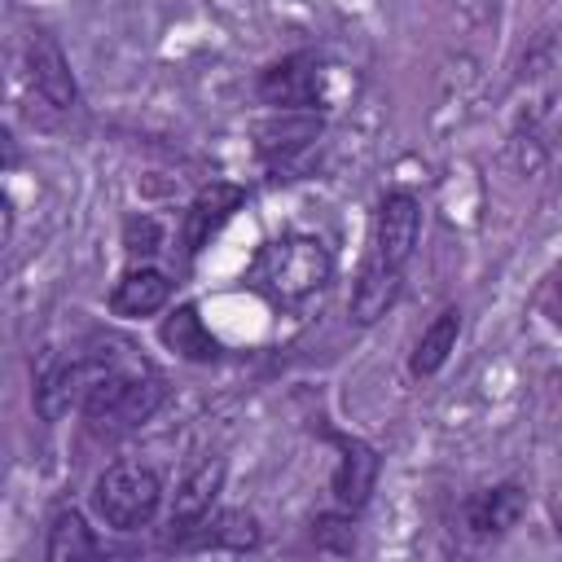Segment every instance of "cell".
I'll use <instances>...</instances> for the list:
<instances>
[{
  "instance_id": "1",
  "label": "cell",
  "mask_w": 562,
  "mask_h": 562,
  "mask_svg": "<svg viewBox=\"0 0 562 562\" xmlns=\"http://www.w3.org/2000/svg\"><path fill=\"white\" fill-rule=\"evenodd\" d=\"M334 277V255L321 237L312 233H285L277 241H268L250 268V281L272 299V303H303L316 290H325Z\"/></svg>"
},
{
  "instance_id": "19",
  "label": "cell",
  "mask_w": 562,
  "mask_h": 562,
  "mask_svg": "<svg viewBox=\"0 0 562 562\" xmlns=\"http://www.w3.org/2000/svg\"><path fill=\"white\" fill-rule=\"evenodd\" d=\"M123 246H127L132 259H149V255L162 246V228H158L149 215H132V220L123 224Z\"/></svg>"
},
{
  "instance_id": "17",
  "label": "cell",
  "mask_w": 562,
  "mask_h": 562,
  "mask_svg": "<svg viewBox=\"0 0 562 562\" xmlns=\"http://www.w3.org/2000/svg\"><path fill=\"white\" fill-rule=\"evenodd\" d=\"M97 553H101V540L92 536V527L83 522V514H75V509L53 514L48 544H44V558L48 562H88Z\"/></svg>"
},
{
  "instance_id": "20",
  "label": "cell",
  "mask_w": 562,
  "mask_h": 562,
  "mask_svg": "<svg viewBox=\"0 0 562 562\" xmlns=\"http://www.w3.org/2000/svg\"><path fill=\"white\" fill-rule=\"evenodd\" d=\"M312 540H316V549H329V553H351L356 549L351 522L347 518H334V514H325V518L312 522Z\"/></svg>"
},
{
  "instance_id": "18",
  "label": "cell",
  "mask_w": 562,
  "mask_h": 562,
  "mask_svg": "<svg viewBox=\"0 0 562 562\" xmlns=\"http://www.w3.org/2000/svg\"><path fill=\"white\" fill-rule=\"evenodd\" d=\"M206 544L215 549H255L259 544V518L246 509H224L206 522Z\"/></svg>"
},
{
  "instance_id": "3",
  "label": "cell",
  "mask_w": 562,
  "mask_h": 562,
  "mask_svg": "<svg viewBox=\"0 0 562 562\" xmlns=\"http://www.w3.org/2000/svg\"><path fill=\"white\" fill-rule=\"evenodd\" d=\"M162 501V479L140 461H119L92 483V509L114 531H140Z\"/></svg>"
},
{
  "instance_id": "6",
  "label": "cell",
  "mask_w": 562,
  "mask_h": 562,
  "mask_svg": "<svg viewBox=\"0 0 562 562\" xmlns=\"http://www.w3.org/2000/svg\"><path fill=\"white\" fill-rule=\"evenodd\" d=\"M259 101L277 105V110H316V97H321V66L312 53H294V57H281L272 61L259 83H255Z\"/></svg>"
},
{
  "instance_id": "12",
  "label": "cell",
  "mask_w": 562,
  "mask_h": 562,
  "mask_svg": "<svg viewBox=\"0 0 562 562\" xmlns=\"http://www.w3.org/2000/svg\"><path fill=\"white\" fill-rule=\"evenodd\" d=\"M171 299V281L167 272L140 263V268H127L110 294V312L123 316V321H140V316H154L158 307H167Z\"/></svg>"
},
{
  "instance_id": "14",
  "label": "cell",
  "mask_w": 562,
  "mask_h": 562,
  "mask_svg": "<svg viewBox=\"0 0 562 562\" xmlns=\"http://www.w3.org/2000/svg\"><path fill=\"white\" fill-rule=\"evenodd\" d=\"M162 342H167L176 356L193 360V364H211V360L220 356V342H215L211 329L202 325L198 303H180V307L162 321Z\"/></svg>"
},
{
  "instance_id": "10",
  "label": "cell",
  "mask_w": 562,
  "mask_h": 562,
  "mask_svg": "<svg viewBox=\"0 0 562 562\" xmlns=\"http://www.w3.org/2000/svg\"><path fill=\"white\" fill-rule=\"evenodd\" d=\"M224 487V461L211 457L202 461L193 474H184V483L176 487V501H171V536H184V531H198L211 522V509H215V496Z\"/></svg>"
},
{
  "instance_id": "13",
  "label": "cell",
  "mask_w": 562,
  "mask_h": 562,
  "mask_svg": "<svg viewBox=\"0 0 562 562\" xmlns=\"http://www.w3.org/2000/svg\"><path fill=\"white\" fill-rule=\"evenodd\" d=\"M522 514H527V492L518 483H501V487H487V492H479V496L465 501V527H470V536H501Z\"/></svg>"
},
{
  "instance_id": "7",
  "label": "cell",
  "mask_w": 562,
  "mask_h": 562,
  "mask_svg": "<svg viewBox=\"0 0 562 562\" xmlns=\"http://www.w3.org/2000/svg\"><path fill=\"white\" fill-rule=\"evenodd\" d=\"M26 75L35 83V92L53 105V110H75L79 105V83L70 75V61L61 53V44L44 31H35L26 40Z\"/></svg>"
},
{
  "instance_id": "21",
  "label": "cell",
  "mask_w": 562,
  "mask_h": 562,
  "mask_svg": "<svg viewBox=\"0 0 562 562\" xmlns=\"http://www.w3.org/2000/svg\"><path fill=\"white\" fill-rule=\"evenodd\" d=\"M558 299H562V285H558Z\"/></svg>"
},
{
  "instance_id": "5",
  "label": "cell",
  "mask_w": 562,
  "mask_h": 562,
  "mask_svg": "<svg viewBox=\"0 0 562 562\" xmlns=\"http://www.w3.org/2000/svg\"><path fill=\"white\" fill-rule=\"evenodd\" d=\"M110 356H70L66 364H57L53 373H44V382L35 386V413L44 422H61L70 408H83L92 382L101 378Z\"/></svg>"
},
{
  "instance_id": "16",
  "label": "cell",
  "mask_w": 562,
  "mask_h": 562,
  "mask_svg": "<svg viewBox=\"0 0 562 562\" xmlns=\"http://www.w3.org/2000/svg\"><path fill=\"white\" fill-rule=\"evenodd\" d=\"M259 154L263 158H285V154H294V149H303V145H312L316 136H321V119L316 114H307V110H281V119H268V123H259Z\"/></svg>"
},
{
  "instance_id": "4",
  "label": "cell",
  "mask_w": 562,
  "mask_h": 562,
  "mask_svg": "<svg viewBox=\"0 0 562 562\" xmlns=\"http://www.w3.org/2000/svg\"><path fill=\"white\" fill-rule=\"evenodd\" d=\"M417 237H422V202L404 189L386 193L378 202V215H373V259H382L386 268H404L417 250Z\"/></svg>"
},
{
  "instance_id": "15",
  "label": "cell",
  "mask_w": 562,
  "mask_h": 562,
  "mask_svg": "<svg viewBox=\"0 0 562 562\" xmlns=\"http://www.w3.org/2000/svg\"><path fill=\"white\" fill-rule=\"evenodd\" d=\"M457 334H461V312H457V307H443V312L422 329V338H417V347H413V356H408V373H413V378H435V373L448 364V356H452V347H457Z\"/></svg>"
},
{
  "instance_id": "11",
  "label": "cell",
  "mask_w": 562,
  "mask_h": 562,
  "mask_svg": "<svg viewBox=\"0 0 562 562\" xmlns=\"http://www.w3.org/2000/svg\"><path fill=\"white\" fill-rule=\"evenodd\" d=\"M400 281H404V268H386L382 259L369 255L364 268H360V277H356V285H351V303H347L351 321L356 325L382 321L395 307V299H400Z\"/></svg>"
},
{
  "instance_id": "9",
  "label": "cell",
  "mask_w": 562,
  "mask_h": 562,
  "mask_svg": "<svg viewBox=\"0 0 562 562\" xmlns=\"http://www.w3.org/2000/svg\"><path fill=\"white\" fill-rule=\"evenodd\" d=\"M338 465H334V501L342 514H356L364 509L373 483H378V448L364 443V439H351V435H338Z\"/></svg>"
},
{
  "instance_id": "8",
  "label": "cell",
  "mask_w": 562,
  "mask_h": 562,
  "mask_svg": "<svg viewBox=\"0 0 562 562\" xmlns=\"http://www.w3.org/2000/svg\"><path fill=\"white\" fill-rule=\"evenodd\" d=\"M241 202H246V189L233 180H211L206 189H198V198L184 211V250L189 255L206 250L211 237L241 211Z\"/></svg>"
},
{
  "instance_id": "2",
  "label": "cell",
  "mask_w": 562,
  "mask_h": 562,
  "mask_svg": "<svg viewBox=\"0 0 562 562\" xmlns=\"http://www.w3.org/2000/svg\"><path fill=\"white\" fill-rule=\"evenodd\" d=\"M167 386L158 373H149L145 364L140 369H123L119 360H105L101 378L92 382L88 400H83V417L97 422V426H136V422H149L162 404Z\"/></svg>"
}]
</instances>
